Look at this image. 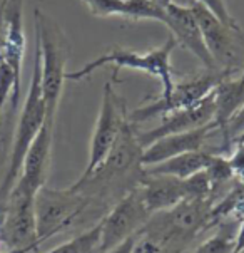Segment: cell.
<instances>
[{"mask_svg":"<svg viewBox=\"0 0 244 253\" xmlns=\"http://www.w3.org/2000/svg\"><path fill=\"white\" fill-rule=\"evenodd\" d=\"M142 151L134 126L127 118L104 161L91 174L80 176L72 188L87 195L96 211L104 216L122 196L136 190L142 181L145 174Z\"/></svg>","mask_w":244,"mask_h":253,"instance_id":"obj_1","label":"cell"},{"mask_svg":"<svg viewBox=\"0 0 244 253\" xmlns=\"http://www.w3.org/2000/svg\"><path fill=\"white\" fill-rule=\"evenodd\" d=\"M34 208L38 245L64 231L87 230L101 221V215L92 207L91 198L72 186L64 190L42 186L34 200Z\"/></svg>","mask_w":244,"mask_h":253,"instance_id":"obj_2","label":"cell"},{"mask_svg":"<svg viewBox=\"0 0 244 253\" xmlns=\"http://www.w3.org/2000/svg\"><path fill=\"white\" fill-rule=\"evenodd\" d=\"M35 47L40 57V89L45 102V119L55 121L67 74L70 44L66 32L40 8L34 10Z\"/></svg>","mask_w":244,"mask_h":253,"instance_id":"obj_3","label":"cell"},{"mask_svg":"<svg viewBox=\"0 0 244 253\" xmlns=\"http://www.w3.org/2000/svg\"><path fill=\"white\" fill-rule=\"evenodd\" d=\"M25 55L24 0H2L0 3V116L7 101L17 109L22 87Z\"/></svg>","mask_w":244,"mask_h":253,"instance_id":"obj_4","label":"cell"},{"mask_svg":"<svg viewBox=\"0 0 244 253\" xmlns=\"http://www.w3.org/2000/svg\"><path fill=\"white\" fill-rule=\"evenodd\" d=\"M175 47H177V42L169 34V37L164 41V44L156 47V49L147 50V52H138V50H129V49H114L110 52H105L99 55V57H96L94 61L87 62L80 69L67 72L66 81L80 83V81L91 77L94 72L102 69V67L112 66L115 72L121 69H129V71H139L147 76L157 77L162 84L161 94H168L174 85L171 55H173Z\"/></svg>","mask_w":244,"mask_h":253,"instance_id":"obj_5","label":"cell"},{"mask_svg":"<svg viewBox=\"0 0 244 253\" xmlns=\"http://www.w3.org/2000/svg\"><path fill=\"white\" fill-rule=\"evenodd\" d=\"M44 123H45V102L44 97H42V89H40V57H38V50L35 47L29 92L25 96L24 108L20 111L19 121H17L10 158H8L5 174H3L2 184H0V205L5 201L8 193L14 188L17 178L20 174V169H22L25 154L31 149L34 139L37 138L38 131L42 129Z\"/></svg>","mask_w":244,"mask_h":253,"instance_id":"obj_6","label":"cell"},{"mask_svg":"<svg viewBox=\"0 0 244 253\" xmlns=\"http://www.w3.org/2000/svg\"><path fill=\"white\" fill-rule=\"evenodd\" d=\"M192 10L203 32L204 44L211 54L214 66L221 74L234 77L244 69V29L221 22L203 3L194 2Z\"/></svg>","mask_w":244,"mask_h":253,"instance_id":"obj_7","label":"cell"},{"mask_svg":"<svg viewBox=\"0 0 244 253\" xmlns=\"http://www.w3.org/2000/svg\"><path fill=\"white\" fill-rule=\"evenodd\" d=\"M222 77H228L217 71H208L203 74H198L191 79H184L179 83H174L173 89L168 94H159L156 99L151 102L136 108L132 113L127 116L129 123L132 126L139 123L151 121L152 118H161V116L171 113L175 109H182L187 106H192L196 102L208 96L209 92H212V89L216 87V84L219 83Z\"/></svg>","mask_w":244,"mask_h":253,"instance_id":"obj_8","label":"cell"},{"mask_svg":"<svg viewBox=\"0 0 244 253\" xmlns=\"http://www.w3.org/2000/svg\"><path fill=\"white\" fill-rule=\"evenodd\" d=\"M35 196L8 193L0 205V243L5 250H24L35 253L38 250L35 226Z\"/></svg>","mask_w":244,"mask_h":253,"instance_id":"obj_9","label":"cell"},{"mask_svg":"<svg viewBox=\"0 0 244 253\" xmlns=\"http://www.w3.org/2000/svg\"><path fill=\"white\" fill-rule=\"evenodd\" d=\"M127 121L126 101L115 92L112 81L105 83L102 91V102L97 114V121L92 131L91 146H89V161L82 176L91 174L104 161L121 132L122 124Z\"/></svg>","mask_w":244,"mask_h":253,"instance_id":"obj_10","label":"cell"},{"mask_svg":"<svg viewBox=\"0 0 244 253\" xmlns=\"http://www.w3.org/2000/svg\"><path fill=\"white\" fill-rule=\"evenodd\" d=\"M151 213L145 210L139 186L122 196L104 216L101 218V253L112 250L127 238L134 237L147 223Z\"/></svg>","mask_w":244,"mask_h":253,"instance_id":"obj_11","label":"cell"},{"mask_svg":"<svg viewBox=\"0 0 244 253\" xmlns=\"http://www.w3.org/2000/svg\"><path fill=\"white\" fill-rule=\"evenodd\" d=\"M54 127L55 121L45 119L44 126L38 131L37 138L34 139L31 149L25 154L22 169H20V174L10 193L35 196L37 191L42 186H45L50 169V160H52Z\"/></svg>","mask_w":244,"mask_h":253,"instance_id":"obj_12","label":"cell"},{"mask_svg":"<svg viewBox=\"0 0 244 253\" xmlns=\"http://www.w3.org/2000/svg\"><path fill=\"white\" fill-rule=\"evenodd\" d=\"M212 119H214V96L212 92H209L204 99H201L196 104L187 106V108L182 109L171 111V113L161 116V123L156 127H152V129L142 132L136 131V138H138L139 144L144 149L156 139H161L164 136L198 129L201 126L209 124Z\"/></svg>","mask_w":244,"mask_h":253,"instance_id":"obj_13","label":"cell"},{"mask_svg":"<svg viewBox=\"0 0 244 253\" xmlns=\"http://www.w3.org/2000/svg\"><path fill=\"white\" fill-rule=\"evenodd\" d=\"M164 25L169 29L171 36L174 37L177 45L189 50L208 71H217L211 54H209L208 47L204 44L203 32H201L198 19H196L191 5H179L175 2L169 3L166 7Z\"/></svg>","mask_w":244,"mask_h":253,"instance_id":"obj_14","label":"cell"},{"mask_svg":"<svg viewBox=\"0 0 244 253\" xmlns=\"http://www.w3.org/2000/svg\"><path fill=\"white\" fill-rule=\"evenodd\" d=\"M191 238L171 226L164 211L154 213L147 223L134 235L132 253H184Z\"/></svg>","mask_w":244,"mask_h":253,"instance_id":"obj_15","label":"cell"},{"mask_svg":"<svg viewBox=\"0 0 244 253\" xmlns=\"http://www.w3.org/2000/svg\"><path fill=\"white\" fill-rule=\"evenodd\" d=\"M214 131H217V127H216V124L211 121L209 124H206V126L198 127V129L164 136V138H161V139H156L154 143L149 144L147 148H144L142 165L152 166L182 153L198 151V149H209L206 148V144Z\"/></svg>","mask_w":244,"mask_h":253,"instance_id":"obj_16","label":"cell"},{"mask_svg":"<svg viewBox=\"0 0 244 253\" xmlns=\"http://www.w3.org/2000/svg\"><path fill=\"white\" fill-rule=\"evenodd\" d=\"M140 198L144 207L151 215L168 211L182 200H186L182 179L168 176V174H149L145 173L139 184Z\"/></svg>","mask_w":244,"mask_h":253,"instance_id":"obj_17","label":"cell"},{"mask_svg":"<svg viewBox=\"0 0 244 253\" xmlns=\"http://www.w3.org/2000/svg\"><path fill=\"white\" fill-rule=\"evenodd\" d=\"M214 96V119L217 132L222 134L226 126L244 106V83L239 77H222L216 87Z\"/></svg>","mask_w":244,"mask_h":253,"instance_id":"obj_18","label":"cell"},{"mask_svg":"<svg viewBox=\"0 0 244 253\" xmlns=\"http://www.w3.org/2000/svg\"><path fill=\"white\" fill-rule=\"evenodd\" d=\"M211 156V149H198V151L177 154V156H173L166 161L157 163V165L144 166V169L149 174H168V176L186 179L194 173L206 169Z\"/></svg>","mask_w":244,"mask_h":253,"instance_id":"obj_19","label":"cell"},{"mask_svg":"<svg viewBox=\"0 0 244 253\" xmlns=\"http://www.w3.org/2000/svg\"><path fill=\"white\" fill-rule=\"evenodd\" d=\"M238 221L228 220L216 226V231L204 242L196 247L194 253H231L234 247V237H236Z\"/></svg>","mask_w":244,"mask_h":253,"instance_id":"obj_20","label":"cell"},{"mask_svg":"<svg viewBox=\"0 0 244 253\" xmlns=\"http://www.w3.org/2000/svg\"><path fill=\"white\" fill-rule=\"evenodd\" d=\"M45 253H101V226L99 221L91 228L82 230L79 235L62 245L54 247Z\"/></svg>","mask_w":244,"mask_h":253,"instance_id":"obj_21","label":"cell"},{"mask_svg":"<svg viewBox=\"0 0 244 253\" xmlns=\"http://www.w3.org/2000/svg\"><path fill=\"white\" fill-rule=\"evenodd\" d=\"M122 19L139 22V20H154V22L164 24L166 7L152 0H126V12Z\"/></svg>","mask_w":244,"mask_h":253,"instance_id":"obj_22","label":"cell"},{"mask_svg":"<svg viewBox=\"0 0 244 253\" xmlns=\"http://www.w3.org/2000/svg\"><path fill=\"white\" fill-rule=\"evenodd\" d=\"M184 191H186V200H211V181L208 178L206 171H199L192 176L182 179Z\"/></svg>","mask_w":244,"mask_h":253,"instance_id":"obj_23","label":"cell"},{"mask_svg":"<svg viewBox=\"0 0 244 253\" xmlns=\"http://www.w3.org/2000/svg\"><path fill=\"white\" fill-rule=\"evenodd\" d=\"M87 7L89 14L99 19L109 17H124L126 12V0H82Z\"/></svg>","mask_w":244,"mask_h":253,"instance_id":"obj_24","label":"cell"},{"mask_svg":"<svg viewBox=\"0 0 244 253\" xmlns=\"http://www.w3.org/2000/svg\"><path fill=\"white\" fill-rule=\"evenodd\" d=\"M244 132V106L239 109V113L234 116L233 119L229 121V124L226 126V129L222 131V149H231V144L233 141L241 136Z\"/></svg>","mask_w":244,"mask_h":253,"instance_id":"obj_25","label":"cell"},{"mask_svg":"<svg viewBox=\"0 0 244 253\" xmlns=\"http://www.w3.org/2000/svg\"><path fill=\"white\" fill-rule=\"evenodd\" d=\"M196 2L203 3L204 7L209 8V10H211L212 14L221 20V22L228 24V25H231V27H239L238 20L234 19V15L229 12L226 0H196Z\"/></svg>","mask_w":244,"mask_h":253,"instance_id":"obj_26","label":"cell"},{"mask_svg":"<svg viewBox=\"0 0 244 253\" xmlns=\"http://www.w3.org/2000/svg\"><path fill=\"white\" fill-rule=\"evenodd\" d=\"M231 158L229 163L234 171V181L244 184V141H234L231 146Z\"/></svg>","mask_w":244,"mask_h":253,"instance_id":"obj_27","label":"cell"},{"mask_svg":"<svg viewBox=\"0 0 244 253\" xmlns=\"http://www.w3.org/2000/svg\"><path fill=\"white\" fill-rule=\"evenodd\" d=\"M244 250V218L239 221L238 230H236V237H234V247L231 253H241Z\"/></svg>","mask_w":244,"mask_h":253,"instance_id":"obj_28","label":"cell"},{"mask_svg":"<svg viewBox=\"0 0 244 253\" xmlns=\"http://www.w3.org/2000/svg\"><path fill=\"white\" fill-rule=\"evenodd\" d=\"M132 247H134V237L127 238L126 242L121 243V245L114 247L112 250H109L105 253H132Z\"/></svg>","mask_w":244,"mask_h":253,"instance_id":"obj_29","label":"cell"},{"mask_svg":"<svg viewBox=\"0 0 244 253\" xmlns=\"http://www.w3.org/2000/svg\"><path fill=\"white\" fill-rule=\"evenodd\" d=\"M152 2L159 3V5H162V7H168L169 3H173V2H174V0H152Z\"/></svg>","mask_w":244,"mask_h":253,"instance_id":"obj_30","label":"cell"},{"mask_svg":"<svg viewBox=\"0 0 244 253\" xmlns=\"http://www.w3.org/2000/svg\"><path fill=\"white\" fill-rule=\"evenodd\" d=\"M234 141H244V132H243V134H241V136H238V138H236V139H234ZM234 141H233V143H234ZM231 146H233V144H231Z\"/></svg>","mask_w":244,"mask_h":253,"instance_id":"obj_31","label":"cell"},{"mask_svg":"<svg viewBox=\"0 0 244 253\" xmlns=\"http://www.w3.org/2000/svg\"><path fill=\"white\" fill-rule=\"evenodd\" d=\"M239 79H241L243 83H244V69H243V72H241V76H239Z\"/></svg>","mask_w":244,"mask_h":253,"instance_id":"obj_32","label":"cell"},{"mask_svg":"<svg viewBox=\"0 0 244 253\" xmlns=\"http://www.w3.org/2000/svg\"><path fill=\"white\" fill-rule=\"evenodd\" d=\"M0 247H2V243H0Z\"/></svg>","mask_w":244,"mask_h":253,"instance_id":"obj_33","label":"cell"},{"mask_svg":"<svg viewBox=\"0 0 244 253\" xmlns=\"http://www.w3.org/2000/svg\"><path fill=\"white\" fill-rule=\"evenodd\" d=\"M241 253H244V250H243V252H241Z\"/></svg>","mask_w":244,"mask_h":253,"instance_id":"obj_34","label":"cell"}]
</instances>
